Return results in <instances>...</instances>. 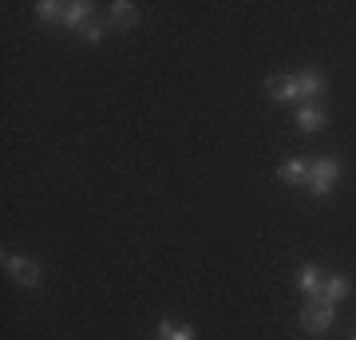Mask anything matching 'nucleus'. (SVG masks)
Wrapping results in <instances>:
<instances>
[{"label":"nucleus","instance_id":"2eb2a0df","mask_svg":"<svg viewBox=\"0 0 356 340\" xmlns=\"http://www.w3.org/2000/svg\"><path fill=\"white\" fill-rule=\"evenodd\" d=\"M353 340H356V332H353Z\"/></svg>","mask_w":356,"mask_h":340},{"label":"nucleus","instance_id":"f03ea898","mask_svg":"<svg viewBox=\"0 0 356 340\" xmlns=\"http://www.w3.org/2000/svg\"><path fill=\"white\" fill-rule=\"evenodd\" d=\"M0 265H4V273L20 285V289H40L44 285V269H40V261H32V257H20V253H0Z\"/></svg>","mask_w":356,"mask_h":340},{"label":"nucleus","instance_id":"6e6552de","mask_svg":"<svg viewBox=\"0 0 356 340\" xmlns=\"http://www.w3.org/2000/svg\"><path fill=\"white\" fill-rule=\"evenodd\" d=\"M91 20H95V4H91V0H72V4H64V28L79 32V28L91 24Z\"/></svg>","mask_w":356,"mask_h":340},{"label":"nucleus","instance_id":"0eeeda50","mask_svg":"<svg viewBox=\"0 0 356 340\" xmlns=\"http://www.w3.org/2000/svg\"><path fill=\"white\" fill-rule=\"evenodd\" d=\"M348 293H353V281L344 277V273H337V269H332V273H325V281H321V293H317V297H325L329 305H341Z\"/></svg>","mask_w":356,"mask_h":340},{"label":"nucleus","instance_id":"1a4fd4ad","mask_svg":"<svg viewBox=\"0 0 356 340\" xmlns=\"http://www.w3.org/2000/svg\"><path fill=\"white\" fill-rule=\"evenodd\" d=\"M107 24L119 28V32H123V28H135L139 24V8H135L131 0H115L111 8H107Z\"/></svg>","mask_w":356,"mask_h":340},{"label":"nucleus","instance_id":"9b49d317","mask_svg":"<svg viewBox=\"0 0 356 340\" xmlns=\"http://www.w3.org/2000/svg\"><path fill=\"white\" fill-rule=\"evenodd\" d=\"M277 178L289 182V186H305L309 182V159H285V163L277 166Z\"/></svg>","mask_w":356,"mask_h":340},{"label":"nucleus","instance_id":"f8f14e48","mask_svg":"<svg viewBox=\"0 0 356 340\" xmlns=\"http://www.w3.org/2000/svg\"><path fill=\"white\" fill-rule=\"evenodd\" d=\"M159 340H194V328L191 325H178V321H159Z\"/></svg>","mask_w":356,"mask_h":340},{"label":"nucleus","instance_id":"20e7f679","mask_svg":"<svg viewBox=\"0 0 356 340\" xmlns=\"http://www.w3.org/2000/svg\"><path fill=\"white\" fill-rule=\"evenodd\" d=\"M293 123H297V131H305V135H317V131H325V127H329V115H325V107H321V103H297Z\"/></svg>","mask_w":356,"mask_h":340},{"label":"nucleus","instance_id":"39448f33","mask_svg":"<svg viewBox=\"0 0 356 340\" xmlns=\"http://www.w3.org/2000/svg\"><path fill=\"white\" fill-rule=\"evenodd\" d=\"M297 91H301V103H321L329 83H325V76L317 67H305V72H297Z\"/></svg>","mask_w":356,"mask_h":340},{"label":"nucleus","instance_id":"ddd939ff","mask_svg":"<svg viewBox=\"0 0 356 340\" xmlns=\"http://www.w3.org/2000/svg\"><path fill=\"white\" fill-rule=\"evenodd\" d=\"M36 16H40V20H48V24H56V20L64 24V4H60V0H40Z\"/></svg>","mask_w":356,"mask_h":340},{"label":"nucleus","instance_id":"423d86ee","mask_svg":"<svg viewBox=\"0 0 356 340\" xmlns=\"http://www.w3.org/2000/svg\"><path fill=\"white\" fill-rule=\"evenodd\" d=\"M266 91L273 103H301V91H297V76H269Z\"/></svg>","mask_w":356,"mask_h":340},{"label":"nucleus","instance_id":"9d476101","mask_svg":"<svg viewBox=\"0 0 356 340\" xmlns=\"http://www.w3.org/2000/svg\"><path fill=\"white\" fill-rule=\"evenodd\" d=\"M293 277H297V289L305 293V297H317L321 281H325V269H321V265H313V261H305L297 273H293Z\"/></svg>","mask_w":356,"mask_h":340},{"label":"nucleus","instance_id":"f257e3e1","mask_svg":"<svg viewBox=\"0 0 356 340\" xmlns=\"http://www.w3.org/2000/svg\"><path fill=\"white\" fill-rule=\"evenodd\" d=\"M337 182H341V163H337L332 154H317V159H309V182H305V190L313 194V198L332 194Z\"/></svg>","mask_w":356,"mask_h":340},{"label":"nucleus","instance_id":"4468645a","mask_svg":"<svg viewBox=\"0 0 356 340\" xmlns=\"http://www.w3.org/2000/svg\"><path fill=\"white\" fill-rule=\"evenodd\" d=\"M103 32H107V24H99V20H91V24H83V28H79V36L88 40V44H99V40H103Z\"/></svg>","mask_w":356,"mask_h":340},{"label":"nucleus","instance_id":"7ed1b4c3","mask_svg":"<svg viewBox=\"0 0 356 340\" xmlns=\"http://www.w3.org/2000/svg\"><path fill=\"white\" fill-rule=\"evenodd\" d=\"M337 321V305H329L325 297H305L301 305V328H305L309 337H325Z\"/></svg>","mask_w":356,"mask_h":340}]
</instances>
